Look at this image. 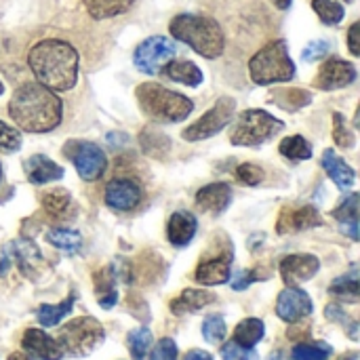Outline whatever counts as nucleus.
<instances>
[{
	"mask_svg": "<svg viewBox=\"0 0 360 360\" xmlns=\"http://www.w3.org/2000/svg\"><path fill=\"white\" fill-rule=\"evenodd\" d=\"M30 70L36 80L53 93H63L78 82V51L57 38L36 42L27 53Z\"/></svg>",
	"mask_w": 360,
	"mask_h": 360,
	"instance_id": "nucleus-1",
	"label": "nucleus"
},
{
	"mask_svg": "<svg viewBox=\"0 0 360 360\" xmlns=\"http://www.w3.org/2000/svg\"><path fill=\"white\" fill-rule=\"evenodd\" d=\"M8 114L27 133H49L59 127L63 105L57 93L40 82H23L8 101Z\"/></svg>",
	"mask_w": 360,
	"mask_h": 360,
	"instance_id": "nucleus-2",
	"label": "nucleus"
},
{
	"mask_svg": "<svg viewBox=\"0 0 360 360\" xmlns=\"http://www.w3.org/2000/svg\"><path fill=\"white\" fill-rule=\"evenodd\" d=\"M171 36L207 59H217L226 49V36L221 25L207 15L181 13L171 19Z\"/></svg>",
	"mask_w": 360,
	"mask_h": 360,
	"instance_id": "nucleus-3",
	"label": "nucleus"
},
{
	"mask_svg": "<svg viewBox=\"0 0 360 360\" xmlns=\"http://www.w3.org/2000/svg\"><path fill=\"white\" fill-rule=\"evenodd\" d=\"M137 101L141 112L152 118L154 122L171 124V122H181L194 112L192 99H188L181 93L169 91L167 86L158 82H143L135 91Z\"/></svg>",
	"mask_w": 360,
	"mask_h": 360,
	"instance_id": "nucleus-4",
	"label": "nucleus"
},
{
	"mask_svg": "<svg viewBox=\"0 0 360 360\" xmlns=\"http://www.w3.org/2000/svg\"><path fill=\"white\" fill-rule=\"evenodd\" d=\"M297 68L293 59L289 57V49L285 40L268 42L264 49H259L251 61H249V74L255 84H276V82H289L293 80Z\"/></svg>",
	"mask_w": 360,
	"mask_h": 360,
	"instance_id": "nucleus-5",
	"label": "nucleus"
},
{
	"mask_svg": "<svg viewBox=\"0 0 360 360\" xmlns=\"http://www.w3.org/2000/svg\"><path fill=\"white\" fill-rule=\"evenodd\" d=\"M103 338H105V331L99 325V321H95L91 316H80L59 329L57 342H59L63 354L86 356L95 348L101 346Z\"/></svg>",
	"mask_w": 360,
	"mask_h": 360,
	"instance_id": "nucleus-6",
	"label": "nucleus"
},
{
	"mask_svg": "<svg viewBox=\"0 0 360 360\" xmlns=\"http://www.w3.org/2000/svg\"><path fill=\"white\" fill-rule=\"evenodd\" d=\"M283 129H285V122H281L266 110H245L238 116L230 139L234 146H259L272 139Z\"/></svg>",
	"mask_w": 360,
	"mask_h": 360,
	"instance_id": "nucleus-7",
	"label": "nucleus"
},
{
	"mask_svg": "<svg viewBox=\"0 0 360 360\" xmlns=\"http://www.w3.org/2000/svg\"><path fill=\"white\" fill-rule=\"evenodd\" d=\"M63 154L74 162L78 175L84 181H97L105 173V169H108L105 152L97 143H93V141L70 139L63 146Z\"/></svg>",
	"mask_w": 360,
	"mask_h": 360,
	"instance_id": "nucleus-8",
	"label": "nucleus"
},
{
	"mask_svg": "<svg viewBox=\"0 0 360 360\" xmlns=\"http://www.w3.org/2000/svg\"><path fill=\"white\" fill-rule=\"evenodd\" d=\"M234 112H236V101L232 97H221V99H217V103L207 114H202L194 124H190L188 129H184L181 137L186 141H202V139H209V137L217 135L219 131H224L230 124Z\"/></svg>",
	"mask_w": 360,
	"mask_h": 360,
	"instance_id": "nucleus-9",
	"label": "nucleus"
},
{
	"mask_svg": "<svg viewBox=\"0 0 360 360\" xmlns=\"http://www.w3.org/2000/svg\"><path fill=\"white\" fill-rule=\"evenodd\" d=\"M175 53H177V46L171 38L150 36L135 49L133 63L139 72L154 76L165 70V65L175 57Z\"/></svg>",
	"mask_w": 360,
	"mask_h": 360,
	"instance_id": "nucleus-10",
	"label": "nucleus"
},
{
	"mask_svg": "<svg viewBox=\"0 0 360 360\" xmlns=\"http://www.w3.org/2000/svg\"><path fill=\"white\" fill-rule=\"evenodd\" d=\"M11 262H17L21 272H25L27 276H34L38 272L40 264H42V255H40L38 247L32 240H15V243H8L4 247V251H2L0 276H4Z\"/></svg>",
	"mask_w": 360,
	"mask_h": 360,
	"instance_id": "nucleus-11",
	"label": "nucleus"
},
{
	"mask_svg": "<svg viewBox=\"0 0 360 360\" xmlns=\"http://www.w3.org/2000/svg\"><path fill=\"white\" fill-rule=\"evenodd\" d=\"M354 80H356V68L346 59L331 57L321 65L314 86L321 91H338V89L352 84Z\"/></svg>",
	"mask_w": 360,
	"mask_h": 360,
	"instance_id": "nucleus-12",
	"label": "nucleus"
},
{
	"mask_svg": "<svg viewBox=\"0 0 360 360\" xmlns=\"http://www.w3.org/2000/svg\"><path fill=\"white\" fill-rule=\"evenodd\" d=\"M312 300L306 291L297 287H287L276 300V314L285 323H297L312 314Z\"/></svg>",
	"mask_w": 360,
	"mask_h": 360,
	"instance_id": "nucleus-13",
	"label": "nucleus"
},
{
	"mask_svg": "<svg viewBox=\"0 0 360 360\" xmlns=\"http://www.w3.org/2000/svg\"><path fill=\"white\" fill-rule=\"evenodd\" d=\"M321 270V262L314 255H287L281 262V276L289 287H297L302 283H308L310 278L316 276V272Z\"/></svg>",
	"mask_w": 360,
	"mask_h": 360,
	"instance_id": "nucleus-14",
	"label": "nucleus"
},
{
	"mask_svg": "<svg viewBox=\"0 0 360 360\" xmlns=\"http://www.w3.org/2000/svg\"><path fill=\"white\" fill-rule=\"evenodd\" d=\"M321 226V215L314 207L302 205V207H287L276 224L278 234H291V232H302L308 228Z\"/></svg>",
	"mask_w": 360,
	"mask_h": 360,
	"instance_id": "nucleus-15",
	"label": "nucleus"
},
{
	"mask_svg": "<svg viewBox=\"0 0 360 360\" xmlns=\"http://www.w3.org/2000/svg\"><path fill=\"white\" fill-rule=\"evenodd\" d=\"M141 202V188L131 179H114L105 188V205L114 211H133Z\"/></svg>",
	"mask_w": 360,
	"mask_h": 360,
	"instance_id": "nucleus-16",
	"label": "nucleus"
},
{
	"mask_svg": "<svg viewBox=\"0 0 360 360\" xmlns=\"http://www.w3.org/2000/svg\"><path fill=\"white\" fill-rule=\"evenodd\" d=\"M21 346L27 354H32L34 359L40 360H61L63 350L59 346L57 340H53L51 335H46L40 329H27L23 333Z\"/></svg>",
	"mask_w": 360,
	"mask_h": 360,
	"instance_id": "nucleus-17",
	"label": "nucleus"
},
{
	"mask_svg": "<svg viewBox=\"0 0 360 360\" xmlns=\"http://www.w3.org/2000/svg\"><path fill=\"white\" fill-rule=\"evenodd\" d=\"M232 202V188L228 184H209L196 192V207L207 213H224Z\"/></svg>",
	"mask_w": 360,
	"mask_h": 360,
	"instance_id": "nucleus-18",
	"label": "nucleus"
},
{
	"mask_svg": "<svg viewBox=\"0 0 360 360\" xmlns=\"http://www.w3.org/2000/svg\"><path fill=\"white\" fill-rule=\"evenodd\" d=\"M230 264H232V253L207 259L196 268L194 278H196V283L207 285V287L224 285L230 281Z\"/></svg>",
	"mask_w": 360,
	"mask_h": 360,
	"instance_id": "nucleus-19",
	"label": "nucleus"
},
{
	"mask_svg": "<svg viewBox=\"0 0 360 360\" xmlns=\"http://www.w3.org/2000/svg\"><path fill=\"white\" fill-rule=\"evenodd\" d=\"M23 171L27 175V179L36 186H42V184H49V181H57L63 177V169L53 162L49 156H42V154H36V156H30L25 162H23Z\"/></svg>",
	"mask_w": 360,
	"mask_h": 360,
	"instance_id": "nucleus-20",
	"label": "nucleus"
},
{
	"mask_svg": "<svg viewBox=\"0 0 360 360\" xmlns=\"http://www.w3.org/2000/svg\"><path fill=\"white\" fill-rule=\"evenodd\" d=\"M198 230V224H196V217L188 211H175L169 219V226H167V236L171 240V245L175 247H186L194 234Z\"/></svg>",
	"mask_w": 360,
	"mask_h": 360,
	"instance_id": "nucleus-21",
	"label": "nucleus"
},
{
	"mask_svg": "<svg viewBox=\"0 0 360 360\" xmlns=\"http://www.w3.org/2000/svg\"><path fill=\"white\" fill-rule=\"evenodd\" d=\"M323 167L327 171V175L335 181V186L344 192L352 190L354 181H356V173L352 167H348L344 162L342 156L335 154V150H325L323 152Z\"/></svg>",
	"mask_w": 360,
	"mask_h": 360,
	"instance_id": "nucleus-22",
	"label": "nucleus"
},
{
	"mask_svg": "<svg viewBox=\"0 0 360 360\" xmlns=\"http://www.w3.org/2000/svg\"><path fill=\"white\" fill-rule=\"evenodd\" d=\"M42 207L53 219H59V221H65L76 213V205H74L70 192L63 190V188L46 192L42 196Z\"/></svg>",
	"mask_w": 360,
	"mask_h": 360,
	"instance_id": "nucleus-23",
	"label": "nucleus"
},
{
	"mask_svg": "<svg viewBox=\"0 0 360 360\" xmlns=\"http://www.w3.org/2000/svg\"><path fill=\"white\" fill-rule=\"evenodd\" d=\"M167 74V78L186 84V86H198L202 82V72L196 63L188 61V59H179V61H169L162 70Z\"/></svg>",
	"mask_w": 360,
	"mask_h": 360,
	"instance_id": "nucleus-24",
	"label": "nucleus"
},
{
	"mask_svg": "<svg viewBox=\"0 0 360 360\" xmlns=\"http://www.w3.org/2000/svg\"><path fill=\"white\" fill-rule=\"evenodd\" d=\"M211 302H215V295L202 289H186L173 304L171 310L175 314H190V312H198L205 306H209Z\"/></svg>",
	"mask_w": 360,
	"mask_h": 360,
	"instance_id": "nucleus-25",
	"label": "nucleus"
},
{
	"mask_svg": "<svg viewBox=\"0 0 360 360\" xmlns=\"http://www.w3.org/2000/svg\"><path fill=\"white\" fill-rule=\"evenodd\" d=\"M95 289H97V300L103 310H110L118 302V291H116V274L114 268H103L95 274Z\"/></svg>",
	"mask_w": 360,
	"mask_h": 360,
	"instance_id": "nucleus-26",
	"label": "nucleus"
},
{
	"mask_svg": "<svg viewBox=\"0 0 360 360\" xmlns=\"http://www.w3.org/2000/svg\"><path fill=\"white\" fill-rule=\"evenodd\" d=\"M133 2L135 0H82L89 15L93 19H97V21L112 19V17H118V15L127 13L133 6Z\"/></svg>",
	"mask_w": 360,
	"mask_h": 360,
	"instance_id": "nucleus-27",
	"label": "nucleus"
},
{
	"mask_svg": "<svg viewBox=\"0 0 360 360\" xmlns=\"http://www.w3.org/2000/svg\"><path fill=\"white\" fill-rule=\"evenodd\" d=\"M333 217L340 219L342 230L348 232L352 240H359V194H350L340 209L333 211Z\"/></svg>",
	"mask_w": 360,
	"mask_h": 360,
	"instance_id": "nucleus-28",
	"label": "nucleus"
},
{
	"mask_svg": "<svg viewBox=\"0 0 360 360\" xmlns=\"http://www.w3.org/2000/svg\"><path fill=\"white\" fill-rule=\"evenodd\" d=\"M139 143H141V150H143L148 156H152V158H165V156H169V152H171V139H169L167 135L158 133V131L152 129V127H148V129L141 131Z\"/></svg>",
	"mask_w": 360,
	"mask_h": 360,
	"instance_id": "nucleus-29",
	"label": "nucleus"
},
{
	"mask_svg": "<svg viewBox=\"0 0 360 360\" xmlns=\"http://www.w3.org/2000/svg\"><path fill=\"white\" fill-rule=\"evenodd\" d=\"M266 333V325L259 319H245L236 331H234V342L243 348H253L255 344H259L264 340Z\"/></svg>",
	"mask_w": 360,
	"mask_h": 360,
	"instance_id": "nucleus-30",
	"label": "nucleus"
},
{
	"mask_svg": "<svg viewBox=\"0 0 360 360\" xmlns=\"http://www.w3.org/2000/svg\"><path fill=\"white\" fill-rule=\"evenodd\" d=\"M74 295H70L68 300H63L61 304H57V306H51V304H42L40 308H38V312H36V316H38V323L42 325V327H57L70 312H72V306H74Z\"/></svg>",
	"mask_w": 360,
	"mask_h": 360,
	"instance_id": "nucleus-31",
	"label": "nucleus"
},
{
	"mask_svg": "<svg viewBox=\"0 0 360 360\" xmlns=\"http://www.w3.org/2000/svg\"><path fill=\"white\" fill-rule=\"evenodd\" d=\"M329 291L338 297H344V300H350V302H356L360 293V283H359V268H352L348 274L335 278L329 287Z\"/></svg>",
	"mask_w": 360,
	"mask_h": 360,
	"instance_id": "nucleus-32",
	"label": "nucleus"
},
{
	"mask_svg": "<svg viewBox=\"0 0 360 360\" xmlns=\"http://www.w3.org/2000/svg\"><path fill=\"white\" fill-rule=\"evenodd\" d=\"M278 150L289 160H308V158H312V146L302 135H293V137L283 139Z\"/></svg>",
	"mask_w": 360,
	"mask_h": 360,
	"instance_id": "nucleus-33",
	"label": "nucleus"
},
{
	"mask_svg": "<svg viewBox=\"0 0 360 360\" xmlns=\"http://www.w3.org/2000/svg\"><path fill=\"white\" fill-rule=\"evenodd\" d=\"M312 8L325 25H338L346 17V8L338 0H312Z\"/></svg>",
	"mask_w": 360,
	"mask_h": 360,
	"instance_id": "nucleus-34",
	"label": "nucleus"
},
{
	"mask_svg": "<svg viewBox=\"0 0 360 360\" xmlns=\"http://www.w3.org/2000/svg\"><path fill=\"white\" fill-rule=\"evenodd\" d=\"M152 346V333L148 327H137L127 335V348L135 360H143Z\"/></svg>",
	"mask_w": 360,
	"mask_h": 360,
	"instance_id": "nucleus-35",
	"label": "nucleus"
},
{
	"mask_svg": "<svg viewBox=\"0 0 360 360\" xmlns=\"http://www.w3.org/2000/svg\"><path fill=\"white\" fill-rule=\"evenodd\" d=\"M46 240H49L53 247L63 249V251H70V253L78 251L80 245H82V236H80L78 232H74V230H63V228H53V230H49Z\"/></svg>",
	"mask_w": 360,
	"mask_h": 360,
	"instance_id": "nucleus-36",
	"label": "nucleus"
},
{
	"mask_svg": "<svg viewBox=\"0 0 360 360\" xmlns=\"http://www.w3.org/2000/svg\"><path fill=\"white\" fill-rule=\"evenodd\" d=\"M331 354H333V348L323 342L319 344L304 342V344L293 346V352H291V356L295 360H327Z\"/></svg>",
	"mask_w": 360,
	"mask_h": 360,
	"instance_id": "nucleus-37",
	"label": "nucleus"
},
{
	"mask_svg": "<svg viewBox=\"0 0 360 360\" xmlns=\"http://www.w3.org/2000/svg\"><path fill=\"white\" fill-rule=\"evenodd\" d=\"M226 333H228V327H226V321L221 314H211L205 319L202 323V335L207 342L211 344H221L226 340Z\"/></svg>",
	"mask_w": 360,
	"mask_h": 360,
	"instance_id": "nucleus-38",
	"label": "nucleus"
},
{
	"mask_svg": "<svg viewBox=\"0 0 360 360\" xmlns=\"http://www.w3.org/2000/svg\"><path fill=\"white\" fill-rule=\"evenodd\" d=\"M333 139H335V143L340 146V148H344V150H348V148H352L354 146V133L348 129V124H346V118L340 114V112H335L333 114Z\"/></svg>",
	"mask_w": 360,
	"mask_h": 360,
	"instance_id": "nucleus-39",
	"label": "nucleus"
},
{
	"mask_svg": "<svg viewBox=\"0 0 360 360\" xmlns=\"http://www.w3.org/2000/svg\"><path fill=\"white\" fill-rule=\"evenodd\" d=\"M19 148H21L19 131L0 120V152H17Z\"/></svg>",
	"mask_w": 360,
	"mask_h": 360,
	"instance_id": "nucleus-40",
	"label": "nucleus"
},
{
	"mask_svg": "<svg viewBox=\"0 0 360 360\" xmlns=\"http://www.w3.org/2000/svg\"><path fill=\"white\" fill-rule=\"evenodd\" d=\"M221 359L224 360H259L257 352L253 348H243L238 346L234 340L226 342V346L221 348Z\"/></svg>",
	"mask_w": 360,
	"mask_h": 360,
	"instance_id": "nucleus-41",
	"label": "nucleus"
},
{
	"mask_svg": "<svg viewBox=\"0 0 360 360\" xmlns=\"http://www.w3.org/2000/svg\"><path fill=\"white\" fill-rule=\"evenodd\" d=\"M148 360H177V344L171 338L160 340Z\"/></svg>",
	"mask_w": 360,
	"mask_h": 360,
	"instance_id": "nucleus-42",
	"label": "nucleus"
},
{
	"mask_svg": "<svg viewBox=\"0 0 360 360\" xmlns=\"http://www.w3.org/2000/svg\"><path fill=\"white\" fill-rule=\"evenodd\" d=\"M283 95H285V97H281V103H283V108H287V110L304 108V105L312 99V97H310V93H306V91H302V89L285 91Z\"/></svg>",
	"mask_w": 360,
	"mask_h": 360,
	"instance_id": "nucleus-43",
	"label": "nucleus"
},
{
	"mask_svg": "<svg viewBox=\"0 0 360 360\" xmlns=\"http://www.w3.org/2000/svg\"><path fill=\"white\" fill-rule=\"evenodd\" d=\"M236 175H238V179H240L243 184H247V186H257V184L264 181V171H262L257 165H251V162L240 165V167L236 169Z\"/></svg>",
	"mask_w": 360,
	"mask_h": 360,
	"instance_id": "nucleus-44",
	"label": "nucleus"
},
{
	"mask_svg": "<svg viewBox=\"0 0 360 360\" xmlns=\"http://www.w3.org/2000/svg\"><path fill=\"white\" fill-rule=\"evenodd\" d=\"M325 314L329 316V319H333V321H338V323H342L344 327H348V331H350V335H352V340H356V335H359V325H356V321H352L340 306H329L327 310H325Z\"/></svg>",
	"mask_w": 360,
	"mask_h": 360,
	"instance_id": "nucleus-45",
	"label": "nucleus"
},
{
	"mask_svg": "<svg viewBox=\"0 0 360 360\" xmlns=\"http://www.w3.org/2000/svg\"><path fill=\"white\" fill-rule=\"evenodd\" d=\"M331 51V44L327 40H312L304 51H302V59L304 61H316L321 57H325Z\"/></svg>",
	"mask_w": 360,
	"mask_h": 360,
	"instance_id": "nucleus-46",
	"label": "nucleus"
},
{
	"mask_svg": "<svg viewBox=\"0 0 360 360\" xmlns=\"http://www.w3.org/2000/svg\"><path fill=\"white\" fill-rule=\"evenodd\" d=\"M253 281H259V276L253 274L251 270H240V272L236 274V278L232 281V289H234V291H243V289H247Z\"/></svg>",
	"mask_w": 360,
	"mask_h": 360,
	"instance_id": "nucleus-47",
	"label": "nucleus"
},
{
	"mask_svg": "<svg viewBox=\"0 0 360 360\" xmlns=\"http://www.w3.org/2000/svg\"><path fill=\"white\" fill-rule=\"evenodd\" d=\"M360 23H352L350 25V32H348V49H350V53L354 55V57H359L360 55Z\"/></svg>",
	"mask_w": 360,
	"mask_h": 360,
	"instance_id": "nucleus-48",
	"label": "nucleus"
},
{
	"mask_svg": "<svg viewBox=\"0 0 360 360\" xmlns=\"http://www.w3.org/2000/svg\"><path fill=\"white\" fill-rule=\"evenodd\" d=\"M184 360H213V356L209 354V352H205V350H190Z\"/></svg>",
	"mask_w": 360,
	"mask_h": 360,
	"instance_id": "nucleus-49",
	"label": "nucleus"
},
{
	"mask_svg": "<svg viewBox=\"0 0 360 360\" xmlns=\"http://www.w3.org/2000/svg\"><path fill=\"white\" fill-rule=\"evenodd\" d=\"M8 360H34L30 354H23V352H13Z\"/></svg>",
	"mask_w": 360,
	"mask_h": 360,
	"instance_id": "nucleus-50",
	"label": "nucleus"
},
{
	"mask_svg": "<svg viewBox=\"0 0 360 360\" xmlns=\"http://www.w3.org/2000/svg\"><path fill=\"white\" fill-rule=\"evenodd\" d=\"M291 2H293V0H274V4H276L278 8H283V11H287V8L291 6Z\"/></svg>",
	"mask_w": 360,
	"mask_h": 360,
	"instance_id": "nucleus-51",
	"label": "nucleus"
},
{
	"mask_svg": "<svg viewBox=\"0 0 360 360\" xmlns=\"http://www.w3.org/2000/svg\"><path fill=\"white\" fill-rule=\"evenodd\" d=\"M272 360H281V356H278V352H274V356H272Z\"/></svg>",
	"mask_w": 360,
	"mask_h": 360,
	"instance_id": "nucleus-52",
	"label": "nucleus"
},
{
	"mask_svg": "<svg viewBox=\"0 0 360 360\" xmlns=\"http://www.w3.org/2000/svg\"><path fill=\"white\" fill-rule=\"evenodd\" d=\"M2 93H4V84L0 82V95H2Z\"/></svg>",
	"mask_w": 360,
	"mask_h": 360,
	"instance_id": "nucleus-53",
	"label": "nucleus"
},
{
	"mask_svg": "<svg viewBox=\"0 0 360 360\" xmlns=\"http://www.w3.org/2000/svg\"><path fill=\"white\" fill-rule=\"evenodd\" d=\"M0 179H2V165H0Z\"/></svg>",
	"mask_w": 360,
	"mask_h": 360,
	"instance_id": "nucleus-54",
	"label": "nucleus"
},
{
	"mask_svg": "<svg viewBox=\"0 0 360 360\" xmlns=\"http://www.w3.org/2000/svg\"><path fill=\"white\" fill-rule=\"evenodd\" d=\"M344 360H354V359H344Z\"/></svg>",
	"mask_w": 360,
	"mask_h": 360,
	"instance_id": "nucleus-55",
	"label": "nucleus"
}]
</instances>
